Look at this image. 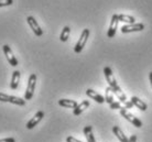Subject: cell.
I'll return each mask as SVG.
<instances>
[{
    "label": "cell",
    "mask_w": 152,
    "mask_h": 142,
    "mask_svg": "<svg viewBox=\"0 0 152 142\" xmlns=\"http://www.w3.org/2000/svg\"><path fill=\"white\" fill-rule=\"evenodd\" d=\"M43 117H44V112L42 111V110H40V111H38L37 114L34 115V117L33 118H31L29 121H28L27 123V129H33V128L38 125L40 121H41L42 119H43Z\"/></svg>",
    "instance_id": "obj_10"
},
{
    "label": "cell",
    "mask_w": 152,
    "mask_h": 142,
    "mask_svg": "<svg viewBox=\"0 0 152 142\" xmlns=\"http://www.w3.org/2000/svg\"><path fill=\"white\" fill-rule=\"evenodd\" d=\"M114 94L116 95V97L119 99V101H120V103H122V104H124L125 101H127V97H126L125 94L121 92V89H120V90H116V92H114Z\"/></svg>",
    "instance_id": "obj_21"
},
{
    "label": "cell",
    "mask_w": 152,
    "mask_h": 142,
    "mask_svg": "<svg viewBox=\"0 0 152 142\" xmlns=\"http://www.w3.org/2000/svg\"><path fill=\"white\" fill-rule=\"evenodd\" d=\"M58 105L64 108H73V109H75L78 104L76 103L75 100L72 99H60L58 100Z\"/></svg>",
    "instance_id": "obj_15"
},
{
    "label": "cell",
    "mask_w": 152,
    "mask_h": 142,
    "mask_svg": "<svg viewBox=\"0 0 152 142\" xmlns=\"http://www.w3.org/2000/svg\"><path fill=\"white\" fill-rule=\"evenodd\" d=\"M118 22H119V19H118V15H113V18H111L110 21V25H109V29H108V32H107V36L108 38H114L116 35V31H117L118 28Z\"/></svg>",
    "instance_id": "obj_9"
},
{
    "label": "cell",
    "mask_w": 152,
    "mask_h": 142,
    "mask_svg": "<svg viewBox=\"0 0 152 142\" xmlns=\"http://www.w3.org/2000/svg\"><path fill=\"white\" fill-rule=\"evenodd\" d=\"M149 79H150V84H151V88H152V72L149 73Z\"/></svg>",
    "instance_id": "obj_28"
},
{
    "label": "cell",
    "mask_w": 152,
    "mask_h": 142,
    "mask_svg": "<svg viewBox=\"0 0 152 142\" xmlns=\"http://www.w3.org/2000/svg\"><path fill=\"white\" fill-rule=\"evenodd\" d=\"M136 141H137V135H132L129 138V141H128V142H136Z\"/></svg>",
    "instance_id": "obj_27"
},
{
    "label": "cell",
    "mask_w": 152,
    "mask_h": 142,
    "mask_svg": "<svg viewBox=\"0 0 152 142\" xmlns=\"http://www.w3.org/2000/svg\"><path fill=\"white\" fill-rule=\"evenodd\" d=\"M104 74H105V77H106V81H107V83H108V85H109V87H111L114 92L120 90V87H119L118 83L116 82V79H115L114 74H113L111 68L109 66H106V67L104 68Z\"/></svg>",
    "instance_id": "obj_2"
},
{
    "label": "cell",
    "mask_w": 152,
    "mask_h": 142,
    "mask_svg": "<svg viewBox=\"0 0 152 142\" xmlns=\"http://www.w3.org/2000/svg\"><path fill=\"white\" fill-rule=\"evenodd\" d=\"M118 19L121 22H125L126 24H133V23H136V19L128 15H118Z\"/></svg>",
    "instance_id": "obj_18"
},
{
    "label": "cell",
    "mask_w": 152,
    "mask_h": 142,
    "mask_svg": "<svg viewBox=\"0 0 152 142\" xmlns=\"http://www.w3.org/2000/svg\"><path fill=\"white\" fill-rule=\"evenodd\" d=\"M84 135L87 139V142H96L95 137L93 135V127L91 126H86L84 128Z\"/></svg>",
    "instance_id": "obj_17"
},
{
    "label": "cell",
    "mask_w": 152,
    "mask_h": 142,
    "mask_svg": "<svg viewBox=\"0 0 152 142\" xmlns=\"http://www.w3.org/2000/svg\"><path fill=\"white\" fill-rule=\"evenodd\" d=\"M86 95H87L89 98L94 99L96 103H98V104H103V103H105V97H103L100 94L96 92L95 90H93V89H91V88H88L87 90H86Z\"/></svg>",
    "instance_id": "obj_11"
},
{
    "label": "cell",
    "mask_w": 152,
    "mask_h": 142,
    "mask_svg": "<svg viewBox=\"0 0 152 142\" xmlns=\"http://www.w3.org/2000/svg\"><path fill=\"white\" fill-rule=\"evenodd\" d=\"M35 85H37V75L35 74H31L30 77H29V81H28L27 90L24 92V99L26 100H30L33 97Z\"/></svg>",
    "instance_id": "obj_1"
},
{
    "label": "cell",
    "mask_w": 152,
    "mask_h": 142,
    "mask_svg": "<svg viewBox=\"0 0 152 142\" xmlns=\"http://www.w3.org/2000/svg\"><path fill=\"white\" fill-rule=\"evenodd\" d=\"M20 77H21V73L19 71H15L12 73V77H11V83H10V87L11 89H17L18 86H19V82H20Z\"/></svg>",
    "instance_id": "obj_13"
},
{
    "label": "cell",
    "mask_w": 152,
    "mask_h": 142,
    "mask_svg": "<svg viewBox=\"0 0 152 142\" xmlns=\"http://www.w3.org/2000/svg\"><path fill=\"white\" fill-rule=\"evenodd\" d=\"M66 142H82V141H80V140H77V139H75L74 137H67L66 138Z\"/></svg>",
    "instance_id": "obj_25"
},
{
    "label": "cell",
    "mask_w": 152,
    "mask_h": 142,
    "mask_svg": "<svg viewBox=\"0 0 152 142\" xmlns=\"http://www.w3.org/2000/svg\"><path fill=\"white\" fill-rule=\"evenodd\" d=\"M145 29V24L142 23H133V24H125L121 27L122 33H130V32H139Z\"/></svg>",
    "instance_id": "obj_8"
},
{
    "label": "cell",
    "mask_w": 152,
    "mask_h": 142,
    "mask_svg": "<svg viewBox=\"0 0 152 142\" xmlns=\"http://www.w3.org/2000/svg\"><path fill=\"white\" fill-rule=\"evenodd\" d=\"M88 107H89V101H88V100H84L80 105H77V107L73 110V114L75 116H80V114H82L84 110H86Z\"/></svg>",
    "instance_id": "obj_14"
},
{
    "label": "cell",
    "mask_w": 152,
    "mask_h": 142,
    "mask_svg": "<svg viewBox=\"0 0 152 142\" xmlns=\"http://www.w3.org/2000/svg\"><path fill=\"white\" fill-rule=\"evenodd\" d=\"M88 38H89V30L88 29H84L83 32H82V34H80V39H78V41L76 43L75 47H74V51H75V53H80L82 51H83L84 46L87 42Z\"/></svg>",
    "instance_id": "obj_4"
},
{
    "label": "cell",
    "mask_w": 152,
    "mask_h": 142,
    "mask_svg": "<svg viewBox=\"0 0 152 142\" xmlns=\"http://www.w3.org/2000/svg\"><path fill=\"white\" fill-rule=\"evenodd\" d=\"M124 104H125V107H124L125 109H131V108H133V104L131 100H127Z\"/></svg>",
    "instance_id": "obj_24"
},
{
    "label": "cell",
    "mask_w": 152,
    "mask_h": 142,
    "mask_svg": "<svg viewBox=\"0 0 152 142\" xmlns=\"http://www.w3.org/2000/svg\"><path fill=\"white\" fill-rule=\"evenodd\" d=\"M0 101H2V103H10V104L18 105V106H24L26 105V99H22L20 97L11 96V95H7L4 92H0Z\"/></svg>",
    "instance_id": "obj_3"
},
{
    "label": "cell",
    "mask_w": 152,
    "mask_h": 142,
    "mask_svg": "<svg viewBox=\"0 0 152 142\" xmlns=\"http://www.w3.org/2000/svg\"><path fill=\"white\" fill-rule=\"evenodd\" d=\"M106 95H105V101H106L107 104H109L110 105L111 103H114L115 100H114V90H113V88L111 87H106Z\"/></svg>",
    "instance_id": "obj_19"
},
{
    "label": "cell",
    "mask_w": 152,
    "mask_h": 142,
    "mask_svg": "<svg viewBox=\"0 0 152 142\" xmlns=\"http://www.w3.org/2000/svg\"><path fill=\"white\" fill-rule=\"evenodd\" d=\"M120 115H121L126 120H128L129 122L132 123L134 127H137V128L142 127V121H141L140 119H138L137 117H134L132 114H130V112L128 111L127 109H125V108L120 109Z\"/></svg>",
    "instance_id": "obj_5"
},
{
    "label": "cell",
    "mask_w": 152,
    "mask_h": 142,
    "mask_svg": "<svg viewBox=\"0 0 152 142\" xmlns=\"http://www.w3.org/2000/svg\"><path fill=\"white\" fill-rule=\"evenodd\" d=\"M131 101H132L133 106H136L137 108H139L140 110H142V111H145L147 110V108H148V106H147V104L145 103H143L141 99H139L138 97L136 96H132L131 97Z\"/></svg>",
    "instance_id": "obj_16"
},
{
    "label": "cell",
    "mask_w": 152,
    "mask_h": 142,
    "mask_svg": "<svg viewBox=\"0 0 152 142\" xmlns=\"http://www.w3.org/2000/svg\"><path fill=\"white\" fill-rule=\"evenodd\" d=\"M69 33H71V29H69V27H67V25L64 27V29H63L61 32V35H60V40H61L62 42H66V41L69 40Z\"/></svg>",
    "instance_id": "obj_20"
},
{
    "label": "cell",
    "mask_w": 152,
    "mask_h": 142,
    "mask_svg": "<svg viewBox=\"0 0 152 142\" xmlns=\"http://www.w3.org/2000/svg\"><path fill=\"white\" fill-rule=\"evenodd\" d=\"M2 50H4V55H6V58H7V60H8V62H9V64H10V65L13 66V67H15V66L19 64V62H18L17 58L13 55L12 50L10 49V46L8 45V44H4V45L2 46Z\"/></svg>",
    "instance_id": "obj_6"
},
{
    "label": "cell",
    "mask_w": 152,
    "mask_h": 142,
    "mask_svg": "<svg viewBox=\"0 0 152 142\" xmlns=\"http://www.w3.org/2000/svg\"><path fill=\"white\" fill-rule=\"evenodd\" d=\"M13 4V0H0V7H7Z\"/></svg>",
    "instance_id": "obj_23"
},
{
    "label": "cell",
    "mask_w": 152,
    "mask_h": 142,
    "mask_svg": "<svg viewBox=\"0 0 152 142\" xmlns=\"http://www.w3.org/2000/svg\"><path fill=\"white\" fill-rule=\"evenodd\" d=\"M113 132H114V135L117 137V139L120 142H128L129 141V139L127 138V135L122 132V130L118 127V126H114V127H113Z\"/></svg>",
    "instance_id": "obj_12"
},
{
    "label": "cell",
    "mask_w": 152,
    "mask_h": 142,
    "mask_svg": "<svg viewBox=\"0 0 152 142\" xmlns=\"http://www.w3.org/2000/svg\"><path fill=\"white\" fill-rule=\"evenodd\" d=\"M0 142H15V138H4V139H0Z\"/></svg>",
    "instance_id": "obj_26"
},
{
    "label": "cell",
    "mask_w": 152,
    "mask_h": 142,
    "mask_svg": "<svg viewBox=\"0 0 152 142\" xmlns=\"http://www.w3.org/2000/svg\"><path fill=\"white\" fill-rule=\"evenodd\" d=\"M27 22H28V24L30 25V28L32 29V31L34 32V34L37 35V36H41V35H43V30L40 28L39 23L37 22V20H35L32 15H29V17H28Z\"/></svg>",
    "instance_id": "obj_7"
},
{
    "label": "cell",
    "mask_w": 152,
    "mask_h": 142,
    "mask_svg": "<svg viewBox=\"0 0 152 142\" xmlns=\"http://www.w3.org/2000/svg\"><path fill=\"white\" fill-rule=\"evenodd\" d=\"M110 108L111 109H114V110H116V109H122L124 107H121V103L120 101H114V103H111L110 104Z\"/></svg>",
    "instance_id": "obj_22"
}]
</instances>
